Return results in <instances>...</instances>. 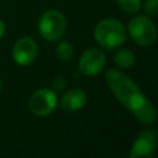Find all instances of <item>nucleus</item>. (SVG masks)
<instances>
[{"mask_svg": "<svg viewBox=\"0 0 158 158\" xmlns=\"http://www.w3.org/2000/svg\"><path fill=\"white\" fill-rule=\"evenodd\" d=\"M156 146H157V132L151 128L144 130L136 137L130 152V158H137V157L151 158L156 151Z\"/></svg>", "mask_w": 158, "mask_h": 158, "instance_id": "obj_7", "label": "nucleus"}, {"mask_svg": "<svg viewBox=\"0 0 158 158\" xmlns=\"http://www.w3.org/2000/svg\"><path fill=\"white\" fill-rule=\"evenodd\" d=\"M56 53H57V57H58L59 59L67 62V60H69V59L73 57V54H74V48H73V46H72L69 42L62 41V42L58 43L57 49H56Z\"/></svg>", "mask_w": 158, "mask_h": 158, "instance_id": "obj_11", "label": "nucleus"}, {"mask_svg": "<svg viewBox=\"0 0 158 158\" xmlns=\"http://www.w3.org/2000/svg\"><path fill=\"white\" fill-rule=\"evenodd\" d=\"M4 31H5V25H4V22L0 20V38L2 37V35H4Z\"/></svg>", "mask_w": 158, "mask_h": 158, "instance_id": "obj_15", "label": "nucleus"}, {"mask_svg": "<svg viewBox=\"0 0 158 158\" xmlns=\"http://www.w3.org/2000/svg\"><path fill=\"white\" fill-rule=\"evenodd\" d=\"M96 42L106 49H114L121 46L126 40L125 26L116 19L101 20L94 31Z\"/></svg>", "mask_w": 158, "mask_h": 158, "instance_id": "obj_2", "label": "nucleus"}, {"mask_svg": "<svg viewBox=\"0 0 158 158\" xmlns=\"http://www.w3.org/2000/svg\"><path fill=\"white\" fill-rule=\"evenodd\" d=\"M144 12L148 16H157L158 14V0H146L143 4Z\"/></svg>", "mask_w": 158, "mask_h": 158, "instance_id": "obj_13", "label": "nucleus"}, {"mask_svg": "<svg viewBox=\"0 0 158 158\" xmlns=\"http://www.w3.org/2000/svg\"><path fill=\"white\" fill-rule=\"evenodd\" d=\"M67 22L62 12L57 10L46 11L38 21V32L47 41H57L65 32Z\"/></svg>", "mask_w": 158, "mask_h": 158, "instance_id": "obj_3", "label": "nucleus"}, {"mask_svg": "<svg viewBox=\"0 0 158 158\" xmlns=\"http://www.w3.org/2000/svg\"><path fill=\"white\" fill-rule=\"evenodd\" d=\"M1 89H2V83H1V79H0V93H1Z\"/></svg>", "mask_w": 158, "mask_h": 158, "instance_id": "obj_16", "label": "nucleus"}, {"mask_svg": "<svg viewBox=\"0 0 158 158\" xmlns=\"http://www.w3.org/2000/svg\"><path fill=\"white\" fill-rule=\"evenodd\" d=\"M38 53L37 43L31 37H22L16 41L12 48V57L20 65H30L33 63Z\"/></svg>", "mask_w": 158, "mask_h": 158, "instance_id": "obj_8", "label": "nucleus"}, {"mask_svg": "<svg viewBox=\"0 0 158 158\" xmlns=\"http://www.w3.org/2000/svg\"><path fill=\"white\" fill-rule=\"evenodd\" d=\"M52 88H53L54 90H57V91L63 90V89L65 88V80H64L63 78H60V77L54 78L53 81H52Z\"/></svg>", "mask_w": 158, "mask_h": 158, "instance_id": "obj_14", "label": "nucleus"}, {"mask_svg": "<svg viewBox=\"0 0 158 158\" xmlns=\"http://www.w3.org/2000/svg\"><path fill=\"white\" fill-rule=\"evenodd\" d=\"M117 4L121 10L128 14H135L141 7V0H117Z\"/></svg>", "mask_w": 158, "mask_h": 158, "instance_id": "obj_12", "label": "nucleus"}, {"mask_svg": "<svg viewBox=\"0 0 158 158\" xmlns=\"http://www.w3.org/2000/svg\"><path fill=\"white\" fill-rule=\"evenodd\" d=\"M57 106V96L53 90L49 89H40L35 91L30 100L28 107L37 116L49 115Z\"/></svg>", "mask_w": 158, "mask_h": 158, "instance_id": "obj_5", "label": "nucleus"}, {"mask_svg": "<svg viewBox=\"0 0 158 158\" xmlns=\"http://www.w3.org/2000/svg\"><path fill=\"white\" fill-rule=\"evenodd\" d=\"M105 80L116 99L142 123L156 121L157 111L151 100L136 85V83L118 69H109Z\"/></svg>", "mask_w": 158, "mask_h": 158, "instance_id": "obj_1", "label": "nucleus"}, {"mask_svg": "<svg viewBox=\"0 0 158 158\" xmlns=\"http://www.w3.org/2000/svg\"><path fill=\"white\" fill-rule=\"evenodd\" d=\"M86 102V94L79 89V88H74L68 90L60 99V107L64 111H78L80 110Z\"/></svg>", "mask_w": 158, "mask_h": 158, "instance_id": "obj_9", "label": "nucleus"}, {"mask_svg": "<svg viewBox=\"0 0 158 158\" xmlns=\"http://www.w3.org/2000/svg\"><path fill=\"white\" fill-rule=\"evenodd\" d=\"M131 38L139 46H151L157 37V30L153 22L143 15L133 17L128 23Z\"/></svg>", "mask_w": 158, "mask_h": 158, "instance_id": "obj_4", "label": "nucleus"}, {"mask_svg": "<svg viewBox=\"0 0 158 158\" xmlns=\"http://www.w3.org/2000/svg\"><path fill=\"white\" fill-rule=\"evenodd\" d=\"M106 57L104 52L99 48H90L79 59V72L84 75H96L104 69Z\"/></svg>", "mask_w": 158, "mask_h": 158, "instance_id": "obj_6", "label": "nucleus"}, {"mask_svg": "<svg viewBox=\"0 0 158 158\" xmlns=\"http://www.w3.org/2000/svg\"><path fill=\"white\" fill-rule=\"evenodd\" d=\"M135 60H136V57H135L133 52L130 51V49H126V48L120 49L115 54V57H114V62L118 67H121V68H130V67H132Z\"/></svg>", "mask_w": 158, "mask_h": 158, "instance_id": "obj_10", "label": "nucleus"}]
</instances>
